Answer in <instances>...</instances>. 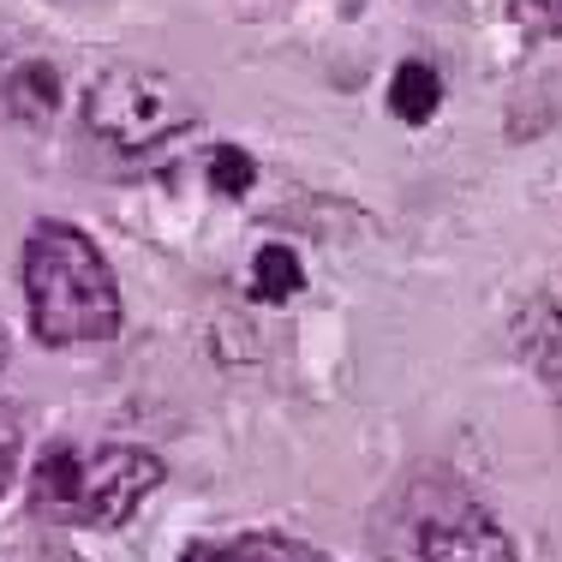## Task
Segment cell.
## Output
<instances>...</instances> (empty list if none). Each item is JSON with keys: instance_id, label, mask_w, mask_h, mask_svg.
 I'll return each instance as SVG.
<instances>
[{"instance_id": "cell-13", "label": "cell", "mask_w": 562, "mask_h": 562, "mask_svg": "<svg viewBox=\"0 0 562 562\" xmlns=\"http://www.w3.org/2000/svg\"><path fill=\"white\" fill-rule=\"evenodd\" d=\"M0 366H7V329H0Z\"/></svg>"}, {"instance_id": "cell-5", "label": "cell", "mask_w": 562, "mask_h": 562, "mask_svg": "<svg viewBox=\"0 0 562 562\" xmlns=\"http://www.w3.org/2000/svg\"><path fill=\"white\" fill-rule=\"evenodd\" d=\"M0 97H7V114H19V120H48V114H55V102H60V78H55V66L24 60V66H12V72H7Z\"/></svg>"}, {"instance_id": "cell-4", "label": "cell", "mask_w": 562, "mask_h": 562, "mask_svg": "<svg viewBox=\"0 0 562 562\" xmlns=\"http://www.w3.org/2000/svg\"><path fill=\"white\" fill-rule=\"evenodd\" d=\"M192 120H198L192 97H186L173 78L144 72V66H114V72H102L85 97V126L126 156L162 150V144L186 138Z\"/></svg>"}, {"instance_id": "cell-2", "label": "cell", "mask_w": 562, "mask_h": 562, "mask_svg": "<svg viewBox=\"0 0 562 562\" xmlns=\"http://www.w3.org/2000/svg\"><path fill=\"white\" fill-rule=\"evenodd\" d=\"M162 485V461L150 449L132 443H102V449H78V443H55L36 461L31 479V503L43 520L60 527H126L132 508Z\"/></svg>"}, {"instance_id": "cell-12", "label": "cell", "mask_w": 562, "mask_h": 562, "mask_svg": "<svg viewBox=\"0 0 562 562\" xmlns=\"http://www.w3.org/2000/svg\"><path fill=\"white\" fill-rule=\"evenodd\" d=\"M0 562H85V557L66 551V544H43V539H31V544H12V551H0Z\"/></svg>"}, {"instance_id": "cell-9", "label": "cell", "mask_w": 562, "mask_h": 562, "mask_svg": "<svg viewBox=\"0 0 562 562\" xmlns=\"http://www.w3.org/2000/svg\"><path fill=\"white\" fill-rule=\"evenodd\" d=\"M251 180H258V162H251L246 150H234V144H222L216 156H210V186H216L222 198H246Z\"/></svg>"}, {"instance_id": "cell-3", "label": "cell", "mask_w": 562, "mask_h": 562, "mask_svg": "<svg viewBox=\"0 0 562 562\" xmlns=\"http://www.w3.org/2000/svg\"><path fill=\"white\" fill-rule=\"evenodd\" d=\"M378 539L395 562H515L508 532L449 479H413L383 508Z\"/></svg>"}, {"instance_id": "cell-8", "label": "cell", "mask_w": 562, "mask_h": 562, "mask_svg": "<svg viewBox=\"0 0 562 562\" xmlns=\"http://www.w3.org/2000/svg\"><path fill=\"white\" fill-rule=\"evenodd\" d=\"M300 288H305L300 258H293L288 246H263L258 263H251V293H258L263 305H276V300H293Z\"/></svg>"}, {"instance_id": "cell-1", "label": "cell", "mask_w": 562, "mask_h": 562, "mask_svg": "<svg viewBox=\"0 0 562 562\" xmlns=\"http://www.w3.org/2000/svg\"><path fill=\"white\" fill-rule=\"evenodd\" d=\"M24 305H31L36 341H48V347L120 336L114 270L90 246V234H78L72 222L31 227V239H24Z\"/></svg>"}, {"instance_id": "cell-7", "label": "cell", "mask_w": 562, "mask_h": 562, "mask_svg": "<svg viewBox=\"0 0 562 562\" xmlns=\"http://www.w3.org/2000/svg\"><path fill=\"white\" fill-rule=\"evenodd\" d=\"M210 562H336V557L312 551V544H300V539H281V532H239V539H227Z\"/></svg>"}, {"instance_id": "cell-6", "label": "cell", "mask_w": 562, "mask_h": 562, "mask_svg": "<svg viewBox=\"0 0 562 562\" xmlns=\"http://www.w3.org/2000/svg\"><path fill=\"white\" fill-rule=\"evenodd\" d=\"M437 102H443V78H437L425 60H407V66H401L395 85H390V109L407 120V126H425V120L437 114Z\"/></svg>"}, {"instance_id": "cell-10", "label": "cell", "mask_w": 562, "mask_h": 562, "mask_svg": "<svg viewBox=\"0 0 562 562\" xmlns=\"http://www.w3.org/2000/svg\"><path fill=\"white\" fill-rule=\"evenodd\" d=\"M19 454H24V419H19V407H7V401H0V497L12 491Z\"/></svg>"}, {"instance_id": "cell-11", "label": "cell", "mask_w": 562, "mask_h": 562, "mask_svg": "<svg viewBox=\"0 0 562 562\" xmlns=\"http://www.w3.org/2000/svg\"><path fill=\"white\" fill-rule=\"evenodd\" d=\"M515 19L539 36H562V0H515Z\"/></svg>"}]
</instances>
